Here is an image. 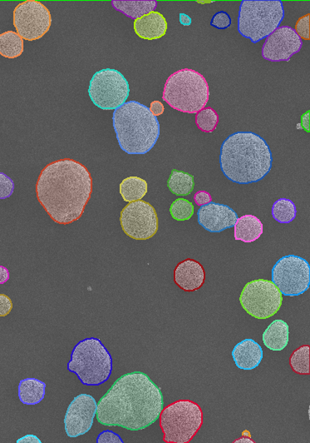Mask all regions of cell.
Returning <instances> with one entry per match:
<instances>
[{"mask_svg": "<svg viewBox=\"0 0 310 443\" xmlns=\"http://www.w3.org/2000/svg\"><path fill=\"white\" fill-rule=\"evenodd\" d=\"M164 408L160 387L146 373L120 377L98 403L97 420L108 427L141 431L156 422Z\"/></svg>", "mask_w": 310, "mask_h": 443, "instance_id": "1", "label": "cell"}, {"mask_svg": "<svg viewBox=\"0 0 310 443\" xmlns=\"http://www.w3.org/2000/svg\"><path fill=\"white\" fill-rule=\"evenodd\" d=\"M92 193L93 178L88 168L70 158L48 164L36 183L39 203L58 225L78 220Z\"/></svg>", "mask_w": 310, "mask_h": 443, "instance_id": "2", "label": "cell"}, {"mask_svg": "<svg viewBox=\"0 0 310 443\" xmlns=\"http://www.w3.org/2000/svg\"><path fill=\"white\" fill-rule=\"evenodd\" d=\"M272 153L267 143L252 132H237L222 143L219 164L229 181L239 184L257 183L272 168Z\"/></svg>", "mask_w": 310, "mask_h": 443, "instance_id": "3", "label": "cell"}, {"mask_svg": "<svg viewBox=\"0 0 310 443\" xmlns=\"http://www.w3.org/2000/svg\"><path fill=\"white\" fill-rule=\"evenodd\" d=\"M113 123L120 148L130 156H143L156 146L160 123L144 104L125 103L114 111Z\"/></svg>", "mask_w": 310, "mask_h": 443, "instance_id": "4", "label": "cell"}, {"mask_svg": "<svg viewBox=\"0 0 310 443\" xmlns=\"http://www.w3.org/2000/svg\"><path fill=\"white\" fill-rule=\"evenodd\" d=\"M209 98L206 78L194 69H180L170 76L165 83L162 99L175 111L197 114L206 108Z\"/></svg>", "mask_w": 310, "mask_h": 443, "instance_id": "5", "label": "cell"}, {"mask_svg": "<svg viewBox=\"0 0 310 443\" xmlns=\"http://www.w3.org/2000/svg\"><path fill=\"white\" fill-rule=\"evenodd\" d=\"M67 367L83 385L100 386L112 375L113 358L101 340L89 337L74 347Z\"/></svg>", "mask_w": 310, "mask_h": 443, "instance_id": "6", "label": "cell"}, {"mask_svg": "<svg viewBox=\"0 0 310 443\" xmlns=\"http://www.w3.org/2000/svg\"><path fill=\"white\" fill-rule=\"evenodd\" d=\"M284 18L281 0H243L239 11L238 32L257 44L276 31Z\"/></svg>", "mask_w": 310, "mask_h": 443, "instance_id": "7", "label": "cell"}, {"mask_svg": "<svg viewBox=\"0 0 310 443\" xmlns=\"http://www.w3.org/2000/svg\"><path fill=\"white\" fill-rule=\"evenodd\" d=\"M163 440L167 443H188L203 424V412L197 403L179 400L163 408L160 415Z\"/></svg>", "mask_w": 310, "mask_h": 443, "instance_id": "8", "label": "cell"}, {"mask_svg": "<svg viewBox=\"0 0 310 443\" xmlns=\"http://www.w3.org/2000/svg\"><path fill=\"white\" fill-rule=\"evenodd\" d=\"M129 83L117 69L104 68L94 73L88 96L94 106L103 111H116L129 97Z\"/></svg>", "mask_w": 310, "mask_h": 443, "instance_id": "9", "label": "cell"}, {"mask_svg": "<svg viewBox=\"0 0 310 443\" xmlns=\"http://www.w3.org/2000/svg\"><path fill=\"white\" fill-rule=\"evenodd\" d=\"M239 302L249 315L257 320H267L281 310L283 295L272 281L257 280L244 287Z\"/></svg>", "mask_w": 310, "mask_h": 443, "instance_id": "10", "label": "cell"}, {"mask_svg": "<svg viewBox=\"0 0 310 443\" xmlns=\"http://www.w3.org/2000/svg\"><path fill=\"white\" fill-rule=\"evenodd\" d=\"M272 282L284 296L302 295L310 286L309 263L296 255L279 260L272 268Z\"/></svg>", "mask_w": 310, "mask_h": 443, "instance_id": "11", "label": "cell"}, {"mask_svg": "<svg viewBox=\"0 0 310 443\" xmlns=\"http://www.w3.org/2000/svg\"><path fill=\"white\" fill-rule=\"evenodd\" d=\"M13 16L17 34L27 41L43 38L51 27V14L44 4L36 0H27L19 4L14 9Z\"/></svg>", "mask_w": 310, "mask_h": 443, "instance_id": "12", "label": "cell"}, {"mask_svg": "<svg viewBox=\"0 0 310 443\" xmlns=\"http://www.w3.org/2000/svg\"><path fill=\"white\" fill-rule=\"evenodd\" d=\"M120 222L125 235L135 240H150L158 230L157 212L143 200L129 203L123 209Z\"/></svg>", "mask_w": 310, "mask_h": 443, "instance_id": "13", "label": "cell"}, {"mask_svg": "<svg viewBox=\"0 0 310 443\" xmlns=\"http://www.w3.org/2000/svg\"><path fill=\"white\" fill-rule=\"evenodd\" d=\"M98 402L88 394H80L70 403L64 417L65 432L69 437L86 434L93 425Z\"/></svg>", "mask_w": 310, "mask_h": 443, "instance_id": "14", "label": "cell"}, {"mask_svg": "<svg viewBox=\"0 0 310 443\" xmlns=\"http://www.w3.org/2000/svg\"><path fill=\"white\" fill-rule=\"evenodd\" d=\"M303 41L291 26H279L266 39L262 57L269 62H289L301 51Z\"/></svg>", "mask_w": 310, "mask_h": 443, "instance_id": "15", "label": "cell"}, {"mask_svg": "<svg viewBox=\"0 0 310 443\" xmlns=\"http://www.w3.org/2000/svg\"><path fill=\"white\" fill-rule=\"evenodd\" d=\"M198 223L210 233H221L236 225L238 215L232 208L217 203L201 207L197 212Z\"/></svg>", "mask_w": 310, "mask_h": 443, "instance_id": "16", "label": "cell"}, {"mask_svg": "<svg viewBox=\"0 0 310 443\" xmlns=\"http://www.w3.org/2000/svg\"><path fill=\"white\" fill-rule=\"evenodd\" d=\"M206 280V273L201 263L194 260H186L180 263L175 270V282L187 292L197 291L201 288Z\"/></svg>", "mask_w": 310, "mask_h": 443, "instance_id": "17", "label": "cell"}, {"mask_svg": "<svg viewBox=\"0 0 310 443\" xmlns=\"http://www.w3.org/2000/svg\"><path fill=\"white\" fill-rule=\"evenodd\" d=\"M167 31V19L161 13L153 11L134 21V31L139 38L156 41L162 38Z\"/></svg>", "mask_w": 310, "mask_h": 443, "instance_id": "18", "label": "cell"}, {"mask_svg": "<svg viewBox=\"0 0 310 443\" xmlns=\"http://www.w3.org/2000/svg\"><path fill=\"white\" fill-rule=\"evenodd\" d=\"M262 347L253 340H244L234 346L232 357L239 370H253L263 360Z\"/></svg>", "mask_w": 310, "mask_h": 443, "instance_id": "19", "label": "cell"}, {"mask_svg": "<svg viewBox=\"0 0 310 443\" xmlns=\"http://www.w3.org/2000/svg\"><path fill=\"white\" fill-rule=\"evenodd\" d=\"M263 223L254 215L238 218L234 225V236L237 241L248 243L256 242L263 235Z\"/></svg>", "mask_w": 310, "mask_h": 443, "instance_id": "20", "label": "cell"}, {"mask_svg": "<svg viewBox=\"0 0 310 443\" xmlns=\"http://www.w3.org/2000/svg\"><path fill=\"white\" fill-rule=\"evenodd\" d=\"M264 346L269 350L282 351L288 345L289 328L287 322L277 320L269 325L262 337Z\"/></svg>", "mask_w": 310, "mask_h": 443, "instance_id": "21", "label": "cell"}, {"mask_svg": "<svg viewBox=\"0 0 310 443\" xmlns=\"http://www.w3.org/2000/svg\"><path fill=\"white\" fill-rule=\"evenodd\" d=\"M112 6L117 11L136 21L146 14L155 11L157 7L156 0H113Z\"/></svg>", "mask_w": 310, "mask_h": 443, "instance_id": "22", "label": "cell"}, {"mask_svg": "<svg viewBox=\"0 0 310 443\" xmlns=\"http://www.w3.org/2000/svg\"><path fill=\"white\" fill-rule=\"evenodd\" d=\"M46 385L37 378H25L19 382V398L23 404L33 406L43 400Z\"/></svg>", "mask_w": 310, "mask_h": 443, "instance_id": "23", "label": "cell"}, {"mask_svg": "<svg viewBox=\"0 0 310 443\" xmlns=\"http://www.w3.org/2000/svg\"><path fill=\"white\" fill-rule=\"evenodd\" d=\"M120 194H121L125 202L132 203L142 199L148 193V183L144 179L131 176L123 179L119 186Z\"/></svg>", "mask_w": 310, "mask_h": 443, "instance_id": "24", "label": "cell"}, {"mask_svg": "<svg viewBox=\"0 0 310 443\" xmlns=\"http://www.w3.org/2000/svg\"><path fill=\"white\" fill-rule=\"evenodd\" d=\"M24 39L17 32L6 31L0 34V56L7 58H15L22 56Z\"/></svg>", "mask_w": 310, "mask_h": 443, "instance_id": "25", "label": "cell"}, {"mask_svg": "<svg viewBox=\"0 0 310 443\" xmlns=\"http://www.w3.org/2000/svg\"><path fill=\"white\" fill-rule=\"evenodd\" d=\"M168 188L175 195L187 196L194 188V178L187 173L172 170L167 183Z\"/></svg>", "mask_w": 310, "mask_h": 443, "instance_id": "26", "label": "cell"}, {"mask_svg": "<svg viewBox=\"0 0 310 443\" xmlns=\"http://www.w3.org/2000/svg\"><path fill=\"white\" fill-rule=\"evenodd\" d=\"M272 213L274 220L286 225L296 218L297 209L291 199L282 198L274 203Z\"/></svg>", "mask_w": 310, "mask_h": 443, "instance_id": "27", "label": "cell"}, {"mask_svg": "<svg viewBox=\"0 0 310 443\" xmlns=\"http://www.w3.org/2000/svg\"><path fill=\"white\" fill-rule=\"evenodd\" d=\"M219 123V116L216 111L211 107L205 108L196 116V123L200 131L204 133H212L216 131Z\"/></svg>", "mask_w": 310, "mask_h": 443, "instance_id": "28", "label": "cell"}, {"mask_svg": "<svg viewBox=\"0 0 310 443\" xmlns=\"http://www.w3.org/2000/svg\"><path fill=\"white\" fill-rule=\"evenodd\" d=\"M291 366L298 375H309V346H302L293 352Z\"/></svg>", "mask_w": 310, "mask_h": 443, "instance_id": "29", "label": "cell"}, {"mask_svg": "<svg viewBox=\"0 0 310 443\" xmlns=\"http://www.w3.org/2000/svg\"><path fill=\"white\" fill-rule=\"evenodd\" d=\"M170 213L175 220L179 222L187 221L194 214L193 204L187 199L178 198L173 202L170 208Z\"/></svg>", "mask_w": 310, "mask_h": 443, "instance_id": "30", "label": "cell"}, {"mask_svg": "<svg viewBox=\"0 0 310 443\" xmlns=\"http://www.w3.org/2000/svg\"><path fill=\"white\" fill-rule=\"evenodd\" d=\"M14 191V183L6 174L0 172V199H6L12 196Z\"/></svg>", "mask_w": 310, "mask_h": 443, "instance_id": "31", "label": "cell"}, {"mask_svg": "<svg viewBox=\"0 0 310 443\" xmlns=\"http://www.w3.org/2000/svg\"><path fill=\"white\" fill-rule=\"evenodd\" d=\"M211 26L218 29H228L232 26V19L227 12L219 11L213 16Z\"/></svg>", "mask_w": 310, "mask_h": 443, "instance_id": "32", "label": "cell"}, {"mask_svg": "<svg viewBox=\"0 0 310 443\" xmlns=\"http://www.w3.org/2000/svg\"><path fill=\"white\" fill-rule=\"evenodd\" d=\"M309 19V14H307L306 16L301 17L297 21L296 29H294V31H296L298 36L301 37V39H304L308 41L310 39Z\"/></svg>", "mask_w": 310, "mask_h": 443, "instance_id": "33", "label": "cell"}, {"mask_svg": "<svg viewBox=\"0 0 310 443\" xmlns=\"http://www.w3.org/2000/svg\"><path fill=\"white\" fill-rule=\"evenodd\" d=\"M98 443H123V441L116 433L112 431H104L100 433L97 438Z\"/></svg>", "mask_w": 310, "mask_h": 443, "instance_id": "34", "label": "cell"}, {"mask_svg": "<svg viewBox=\"0 0 310 443\" xmlns=\"http://www.w3.org/2000/svg\"><path fill=\"white\" fill-rule=\"evenodd\" d=\"M13 310V302L5 295H0V317H6Z\"/></svg>", "mask_w": 310, "mask_h": 443, "instance_id": "35", "label": "cell"}, {"mask_svg": "<svg viewBox=\"0 0 310 443\" xmlns=\"http://www.w3.org/2000/svg\"><path fill=\"white\" fill-rule=\"evenodd\" d=\"M194 201L199 207L207 205L212 202L211 193L207 191H198L194 195Z\"/></svg>", "mask_w": 310, "mask_h": 443, "instance_id": "36", "label": "cell"}, {"mask_svg": "<svg viewBox=\"0 0 310 443\" xmlns=\"http://www.w3.org/2000/svg\"><path fill=\"white\" fill-rule=\"evenodd\" d=\"M150 111L153 114L154 116H160L164 113L165 107L162 103L159 101L152 102L151 106H150Z\"/></svg>", "mask_w": 310, "mask_h": 443, "instance_id": "37", "label": "cell"}, {"mask_svg": "<svg viewBox=\"0 0 310 443\" xmlns=\"http://www.w3.org/2000/svg\"><path fill=\"white\" fill-rule=\"evenodd\" d=\"M9 280V271L7 268L0 265V285Z\"/></svg>", "mask_w": 310, "mask_h": 443, "instance_id": "38", "label": "cell"}, {"mask_svg": "<svg viewBox=\"0 0 310 443\" xmlns=\"http://www.w3.org/2000/svg\"><path fill=\"white\" fill-rule=\"evenodd\" d=\"M18 443H41V440L35 435H26L17 441Z\"/></svg>", "mask_w": 310, "mask_h": 443, "instance_id": "39", "label": "cell"}, {"mask_svg": "<svg viewBox=\"0 0 310 443\" xmlns=\"http://www.w3.org/2000/svg\"><path fill=\"white\" fill-rule=\"evenodd\" d=\"M180 23L182 24L183 26H190L192 23V19L191 17L187 16V14L181 13L179 14Z\"/></svg>", "mask_w": 310, "mask_h": 443, "instance_id": "40", "label": "cell"}]
</instances>
